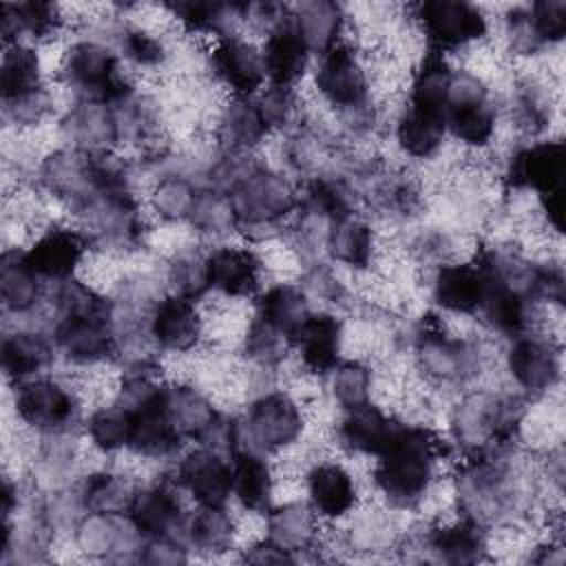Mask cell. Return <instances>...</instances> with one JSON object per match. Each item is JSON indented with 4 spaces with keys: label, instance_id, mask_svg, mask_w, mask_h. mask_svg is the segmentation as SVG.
I'll list each match as a JSON object with an SVG mask.
<instances>
[{
    "label": "cell",
    "instance_id": "24",
    "mask_svg": "<svg viewBox=\"0 0 566 566\" xmlns=\"http://www.w3.org/2000/svg\"><path fill=\"white\" fill-rule=\"evenodd\" d=\"M312 511L323 520H338L356 506L352 473L338 462H318L305 475Z\"/></svg>",
    "mask_w": 566,
    "mask_h": 566
},
{
    "label": "cell",
    "instance_id": "13",
    "mask_svg": "<svg viewBox=\"0 0 566 566\" xmlns=\"http://www.w3.org/2000/svg\"><path fill=\"white\" fill-rule=\"evenodd\" d=\"M416 360L420 371L438 385H460L480 367L475 347L447 336L440 327H424L416 334Z\"/></svg>",
    "mask_w": 566,
    "mask_h": 566
},
{
    "label": "cell",
    "instance_id": "7",
    "mask_svg": "<svg viewBox=\"0 0 566 566\" xmlns=\"http://www.w3.org/2000/svg\"><path fill=\"white\" fill-rule=\"evenodd\" d=\"M228 197L237 230H270L301 203L292 181L265 166H259Z\"/></svg>",
    "mask_w": 566,
    "mask_h": 566
},
{
    "label": "cell",
    "instance_id": "2",
    "mask_svg": "<svg viewBox=\"0 0 566 566\" xmlns=\"http://www.w3.org/2000/svg\"><path fill=\"white\" fill-rule=\"evenodd\" d=\"M442 455L444 444L429 427L402 424L376 460L374 484L391 506H416L429 491Z\"/></svg>",
    "mask_w": 566,
    "mask_h": 566
},
{
    "label": "cell",
    "instance_id": "8",
    "mask_svg": "<svg viewBox=\"0 0 566 566\" xmlns=\"http://www.w3.org/2000/svg\"><path fill=\"white\" fill-rule=\"evenodd\" d=\"M431 53H447L478 42L486 35L489 22L480 7L462 0H427L413 7Z\"/></svg>",
    "mask_w": 566,
    "mask_h": 566
},
{
    "label": "cell",
    "instance_id": "23",
    "mask_svg": "<svg viewBox=\"0 0 566 566\" xmlns=\"http://www.w3.org/2000/svg\"><path fill=\"white\" fill-rule=\"evenodd\" d=\"M184 436L166 413V387L146 407L133 411V431L128 449L148 460L170 458L179 451Z\"/></svg>",
    "mask_w": 566,
    "mask_h": 566
},
{
    "label": "cell",
    "instance_id": "31",
    "mask_svg": "<svg viewBox=\"0 0 566 566\" xmlns=\"http://www.w3.org/2000/svg\"><path fill=\"white\" fill-rule=\"evenodd\" d=\"M422 546L440 562L449 564H473L484 557L486 535L482 524L462 517L460 522L436 526L427 531Z\"/></svg>",
    "mask_w": 566,
    "mask_h": 566
},
{
    "label": "cell",
    "instance_id": "39",
    "mask_svg": "<svg viewBox=\"0 0 566 566\" xmlns=\"http://www.w3.org/2000/svg\"><path fill=\"white\" fill-rule=\"evenodd\" d=\"M325 245L338 263L363 270L371 263L374 256V232L352 212L329 223L325 232Z\"/></svg>",
    "mask_w": 566,
    "mask_h": 566
},
{
    "label": "cell",
    "instance_id": "22",
    "mask_svg": "<svg viewBox=\"0 0 566 566\" xmlns=\"http://www.w3.org/2000/svg\"><path fill=\"white\" fill-rule=\"evenodd\" d=\"M126 515L144 539L175 537L172 533L184 524L179 497L168 482L135 489Z\"/></svg>",
    "mask_w": 566,
    "mask_h": 566
},
{
    "label": "cell",
    "instance_id": "17",
    "mask_svg": "<svg viewBox=\"0 0 566 566\" xmlns=\"http://www.w3.org/2000/svg\"><path fill=\"white\" fill-rule=\"evenodd\" d=\"M88 245L91 241L82 230L55 226L44 230L31 248L24 250V259L40 279L64 283L73 279Z\"/></svg>",
    "mask_w": 566,
    "mask_h": 566
},
{
    "label": "cell",
    "instance_id": "49",
    "mask_svg": "<svg viewBox=\"0 0 566 566\" xmlns=\"http://www.w3.org/2000/svg\"><path fill=\"white\" fill-rule=\"evenodd\" d=\"M168 285L175 296L199 301L210 290L206 256L197 250L177 252L168 265Z\"/></svg>",
    "mask_w": 566,
    "mask_h": 566
},
{
    "label": "cell",
    "instance_id": "44",
    "mask_svg": "<svg viewBox=\"0 0 566 566\" xmlns=\"http://www.w3.org/2000/svg\"><path fill=\"white\" fill-rule=\"evenodd\" d=\"M181 533L201 553H223L232 546L234 522L223 506H199L197 513L184 520Z\"/></svg>",
    "mask_w": 566,
    "mask_h": 566
},
{
    "label": "cell",
    "instance_id": "11",
    "mask_svg": "<svg viewBox=\"0 0 566 566\" xmlns=\"http://www.w3.org/2000/svg\"><path fill=\"white\" fill-rule=\"evenodd\" d=\"M303 433V413L296 400L283 391L256 398L245 416L243 436L256 451H276L294 444Z\"/></svg>",
    "mask_w": 566,
    "mask_h": 566
},
{
    "label": "cell",
    "instance_id": "16",
    "mask_svg": "<svg viewBox=\"0 0 566 566\" xmlns=\"http://www.w3.org/2000/svg\"><path fill=\"white\" fill-rule=\"evenodd\" d=\"M210 66L232 97H254L268 80L261 51L232 33L217 38L210 51Z\"/></svg>",
    "mask_w": 566,
    "mask_h": 566
},
{
    "label": "cell",
    "instance_id": "51",
    "mask_svg": "<svg viewBox=\"0 0 566 566\" xmlns=\"http://www.w3.org/2000/svg\"><path fill=\"white\" fill-rule=\"evenodd\" d=\"M117 55L126 57L137 66L153 69L166 60V49L161 40L150 35L148 31L124 24L117 33Z\"/></svg>",
    "mask_w": 566,
    "mask_h": 566
},
{
    "label": "cell",
    "instance_id": "40",
    "mask_svg": "<svg viewBox=\"0 0 566 566\" xmlns=\"http://www.w3.org/2000/svg\"><path fill=\"white\" fill-rule=\"evenodd\" d=\"M248 4L237 2H206V0H188V2H170L166 9L172 13V18L184 24V29L195 33H212L217 38L230 35L228 27L245 18Z\"/></svg>",
    "mask_w": 566,
    "mask_h": 566
},
{
    "label": "cell",
    "instance_id": "57",
    "mask_svg": "<svg viewBox=\"0 0 566 566\" xmlns=\"http://www.w3.org/2000/svg\"><path fill=\"white\" fill-rule=\"evenodd\" d=\"M506 38L511 51L517 55H533L542 49V42L531 27L526 7H515L506 13Z\"/></svg>",
    "mask_w": 566,
    "mask_h": 566
},
{
    "label": "cell",
    "instance_id": "19",
    "mask_svg": "<svg viewBox=\"0 0 566 566\" xmlns=\"http://www.w3.org/2000/svg\"><path fill=\"white\" fill-rule=\"evenodd\" d=\"M261 55L265 77L272 86L292 88L303 77L310 62V49L290 11L268 31Z\"/></svg>",
    "mask_w": 566,
    "mask_h": 566
},
{
    "label": "cell",
    "instance_id": "20",
    "mask_svg": "<svg viewBox=\"0 0 566 566\" xmlns=\"http://www.w3.org/2000/svg\"><path fill=\"white\" fill-rule=\"evenodd\" d=\"M484 274V294L478 312L482 314V321L497 334L504 336H520L528 327L531 318V305L533 301L504 279H500L495 272H491L484 263L475 261Z\"/></svg>",
    "mask_w": 566,
    "mask_h": 566
},
{
    "label": "cell",
    "instance_id": "54",
    "mask_svg": "<svg viewBox=\"0 0 566 566\" xmlns=\"http://www.w3.org/2000/svg\"><path fill=\"white\" fill-rule=\"evenodd\" d=\"M290 347V340L272 329L268 323L254 316V321L248 327L245 336V354L261 367H272L283 360L285 349Z\"/></svg>",
    "mask_w": 566,
    "mask_h": 566
},
{
    "label": "cell",
    "instance_id": "34",
    "mask_svg": "<svg viewBox=\"0 0 566 566\" xmlns=\"http://www.w3.org/2000/svg\"><path fill=\"white\" fill-rule=\"evenodd\" d=\"M166 413L184 438L197 442L221 416L212 402L190 385H166Z\"/></svg>",
    "mask_w": 566,
    "mask_h": 566
},
{
    "label": "cell",
    "instance_id": "12",
    "mask_svg": "<svg viewBox=\"0 0 566 566\" xmlns=\"http://www.w3.org/2000/svg\"><path fill=\"white\" fill-rule=\"evenodd\" d=\"M566 146L562 139L537 142L515 150L506 166V184L517 190H533L539 199L564 195Z\"/></svg>",
    "mask_w": 566,
    "mask_h": 566
},
{
    "label": "cell",
    "instance_id": "28",
    "mask_svg": "<svg viewBox=\"0 0 566 566\" xmlns=\"http://www.w3.org/2000/svg\"><path fill=\"white\" fill-rule=\"evenodd\" d=\"M484 294V274L478 263H442L436 270L431 296L451 314H475Z\"/></svg>",
    "mask_w": 566,
    "mask_h": 566
},
{
    "label": "cell",
    "instance_id": "47",
    "mask_svg": "<svg viewBox=\"0 0 566 566\" xmlns=\"http://www.w3.org/2000/svg\"><path fill=\"white\" fill-rule=\"evenodd\" d=\"M197 195L199 188L190 177L172 172L157 181L150 195V206L164 221H184L190 219Z\"/></svg>",
    "mask_w": 566,
    "mask_h": 566
},
{
    "label": "cell",
    "instance_id": "55",
    "mask_svg": "<svg viewBox=\"0 0 566 566\" xmlns=\"http://www.w3.org/2000/svg\"><path fill=\"white\" fill-rule=\"evenodd\" d=\"M531 27L542 42L557 44L566 35V2L564 0H537L526 7Z\"/></svg>",
    "mask_w": 566,
    "mask_h": 566
},
{
    "label": "cell",
    "instance_id": "5",
    "mask_svg": "<svg viewBox=\"0 0 566 566\" xmlns=\"http://www.w3.org/2000/svg\"><path fill=\"white\" fill-rule=\"evenodd\" d=\"M524 418V402L517 396L475 394L458 405L453 433L469 455L500 451L517 433Z\"/></svg>",
    "mask_w": 566,
    "mask_h": 566
},
{
    "label": "cell",
    "instance_id": "21",
    "mask_svg": "<svg viewBox=\"0 0 566 566\" xmlns=\"http://www.w3.org/2000/svg\"><path fill=\"white\" fill-rule=\"evenodd\" d=\"M206 265L210 290L230 298H248L259 292L263 265L254 250L221 245L206 254Z\"/></svg>",
    "mask_w": 566,
    "mask_h": 566
},
{
    "label": "cell",
    "instance_id": "52",
    "mask_svg": "<svg viewBox=\"0 0 566 566\" xmlns=\"http://www.w3.org/2000/svg\"><path fill=\"white\" fill-rule=\"evenodd\" d=\"M115 117H117L119 139H128V142L148 139L157 126L153 104L137 95H128L126 99L117 102Z\"/></svg>",
    "mask_w": 566,
    "mask_h": 566
},
{
    "label": "cell",
    "instance_id": "10",
    "mask_svg": "<svg viewBox=\"0 0 566 566\" xmlns=\"http://www.w3.org/2000/svg\"><path fill=\"white\" fill-rule=\"evenodd\" d=\"M18 418L42 433H62L77 416L75 394L53 378H29L15 391Z\"/></svg>",
    "mask_w": 566,
    "mask_h": 566
},
{
    "label": "cell",
    "instance_id": "27",
    "mask_svg": "<svg viewBox=\"0 0 566 566\" xmlns=\"http://www.w3.org/2000/svg\"><path fill=\"white\" fill-rule=\"evenodd\" d=\"M62 133L80 150L106 153L119 142L115 108H111V104L77 102L64 115Z\"/></svg>",
    "mask_w": 566,
    "mask_h": 566
},
{
    "label": "cell",
    "instance_id": "18",
    "mask_svg": "<svg viewBox=\"0 0 566 566\" xmlns=\"http://www.w3.org/2000/svg\"><path fill=\"white\" fill-rule=\"evenodd\" d=\"M148 334L166 352L195 349L203 336V321L195 301L175 294L157 301L148 314Z\"/></svg>",
    "mask_w": 566,
    "mask_h": 566
},
{
    "label": "cell",
    "instance_id": "26",
    "mask_svg": "<svg viewBox=\"0 0 566 566\" xmlns=\"http://www.w3.org/2000/svg\"><path fill=\"white\" fill-rule=\"evenodd\" d=\"M400 427L402 422L367 402L363 407L347 409V416L338 427V440L352 453L378 458L391 444Z\"/></svg>",
    "mask_w": 566,
    "mask_h": 566
},
{
    "label": "cell",
    "instance_id": "56",
    "mask_svg": "<svg viewBox=\"0 0 566 566\" xmlns=\"http://www.w3.org/2000/svg\"><path fill=\"white\" fill-rule=\"evenodd\" d=\"M256 104L270 130L285 126L294 115V93L287 86L270 84V88L263 91L261 97H256Z\"/></svg>",
    "mask_w": 566,
    "mask_h": 566
},
{
    "label": "cell",
    "instance_id": "35",
    "mask_svg": "<svg viewBox=\"0 0 566 566\" xmlns=\"http://www.w3.org/2000/svg\"><path fill=\"white\" fill-rule=\"evenodd\" d=\"M447 135V124L442 113L424 111L407 104L396 124V139L402 153L416 159H427L438 153Z\"/></svg>",
    "mask_w": 566,
    "mask_h": 566
},
{
    "label": "cell",
    "instance_id": "1",
    "mask_svg": "<svg viewBox=\"0 0 566 566\" xmlns=\"http://www.w3.org/2000/svg\"><path fill=\"white\" fill-rule=\"evenodd\" d=\"M53 345L75 365H93L117 352L113 305L88 285L69 279L55 296Z\"/></svg>",
    "mask_w": 566,
    "mask_h": 566
},
{
    "label": "cell",
    "instance_id": "30",
    "mask_svg": "<svg viewBox=\"0 0 566 566\" xmlns=\"http://www.w3.org/2000/svg\"><path fill=\"white\" fill-rule=\"evenodd\" d=\"M270 133L254 97H232L219 113L217 139L226 153H245Z\"/></svg>",
    "mask_w": 566,
    "mask_h": 566
},
{
    "label": "cell",
    "instance_id": "48",
    "mask_svg": "<svg viewBox=\"0 0 566 566\" xmlns=\"http://www.w3.org/2000/svg\"><path fill=\"white\" fill-rule=\"evenodd\" d=\"M199 232L203 234H228L232 230H237V219H234V210L230 203V197L221 190H214L210 186L199 188V195L195 199L190 219H188Z\"/></svg>",
    "mask_w": 566,
    "mask_h": 566
},
{
    "label": "cell",
    "instance_id": "42",
    "mask_svg": "<svg viewBox=\"0 0 566 566\" xmlns=\"http://www.w3.org/2000/svg\"><path fill=\"white\" fill-rule=\"evenodd\" d=\"M316 520L318 515L307 504H283L268 511V531L270 539L279 546L294 551H307L316 539Z\"/></svg>",
    "mask_w": 566,
    "mask_h": 566
},
{
    "label": "cell",
    "instance_id": "41",
    "mask_svg": "<svg viewBox=\"0 0 566 566\" xmlns=\"http://www.w3.org/2000/svg\"><path fill=\"white\" fill-rule=\"evenodd\" d=\"M40 276L29 268L24 252L7 250L0 263L2 305L15 314L29 312L40 298Z\"/></svg>",
    "mask_w": 566,
    "mask_h": 566
},
{
    "label": "cell",
    "instance_id": "37",
    "mask_svg": "<svg viewBox=\"0 0 566 566\" xmlns=\"http://www.w3.org/2000/svg\"><path fill=\"white\" fill-rule=\"evenodd\" d=\"M62 24V15L57 4L29 0L18 4H2V35L4 44L20 42V35L42 40L53 35Z\"/></svg>",
    "mask_w": 566,
    "mask_h": 566
},
{
    "label": "cell",
    "instance_id": "50",
    "mask_svg": "<svg viewBox=\"0 0 566 566\" xmlns=\"http://www.w3.org/2000/svg\"><path fill=\"white\" fill-rule=\"evenodd\" d=\"M332 394L345 409H356L369 402L371 371L358 360L338 363L332 369Z\"/></svg>",
    "mask_w": 566,
    "mask_h": 566
},
{
    "label": "cell",
    "instance_id": "43",
    "mask_svg": "<svg viewBox=\"0 0 566 566\" xmlns=\"http://www.w3.org/2000/svg\"><path fill=\"white\" fill-rule=\"evenodd\" d=\"M451 82L453 69L447 64V60L438 53H429L413 73L407 104L444 115Z\"/></svg>",
    "mask_w": 566,
    "mask_h": 566
},
{
    "label": "cell",
    "instance_id": "36",
    "mask_svg": "<svg viewBox=\"0 0 566 566\" xmlns=\"http://www.w3.org/2000/svg\"><path fill=\"white\" fill-rule=\"evenodd\" d=\"M2 369L13 380H29L53 360V345L35 332H13L0 345Z\"/></svg>",
    "mask_w": 566,
    "mask_h": 566
},
{
    "label": "cell",
    "instance_id": "45",
    "mask_svg": "<svg viewBox=\"0 0 566 566\" xmlns=\"http://www.w3.org/2000/svg\"><path fill=\"white\" fill-rule=\"evenodd\" d=\"M135 489L124 475L117 473H93L86 478L80 495L86 513L99 515H122L128 511Z\"/></svg>",
    "mask_w": 566,
    "mask_h": 566
},
{
    "label": "cell",
    "instance_id": "59",
    "mask_svg": "<svg viewBox=\"0 0 566 566\" xmlns=\"http://www.w3.org/2000/svg\"><path fill=\"white\" fill-rule=\"evenodd\" d=\"M307 287L314 292V294H318V296H323V298H327V301H338L340 298V294H343V287H340V283L332 276V272L329 270H325V268H321V265H316L310 274H307Z\"/></svg>",
    "mask_w": 566,
    "mask_h": 566
},
{
    "label": "cell",
    "instance_id": "53",
    "mask_svg": "<svg viewBox=\"0 0 566 566\" xmlns=\"http://www.w3.org/2000/svg\"><path fill=\"white\" fill-rule=\"evenodd\" d=\"M513 115L517 126L528 133H539L551 122V99L535 82H522L513 97Z\"/></svg>",
    "mask_w": 566,
    "mask_h": 566
},
{
    "label": "cell",
    "instance_id": "58",
    "mask_svg": "<svg viewBox=\"0 0 566 566\" xmlns=\"http://www.w3.org/2000/svg\"><path fill=\"white\" fill-rule=\"evenodd\" d=\"M243 559L250 564H287V562H294L296 557L287 548L279 546L274 539L268 537L252 544L250 551L243 553Z\"/></svg>",
    "mask_w": 566,
    "mask_h": 566
},
{
    "label": "cell",
    "instance_id": "33",
    "mask_svg": "<svg viewBox=\"0 0 566 566\" xmlns=\"http://www.w3.org/2000/svg\"><path fill=\"white\" fill-rule=\"evenodd\" d=\"M310 314L312 310L305 292L296 285L279 283L261 294L254 316L268 323L279 334H283L292 345L294 336L298 334Z\"/></svg>",
    "mask_w": 566,
    "mask_h": 566
},
{
    "label": "cell",
    "instance_id": "4",
    "mask_svg": "<svg viewBox=\"0 0 566 566\" xmlns=\"http://www.w3.org/2000/svg\"><path fill=\"white\" fill-rule=\"evenodd\" d=\"M314 82L323 99L334 106L356 130L374 124L369 77L358 53L347 42H338L321 55Z\"/></svg>",
    "mask_w": 566,
    "mask_h": 566
},
{
    "label": "cell",
    "instance_id": "32",
    "mask_svg": "<svg viewBox=\"0 0 566 566\" xmlns=\"http://www.w3.org/2000/svg\"><path fill=\"white\" fill-rule=\"evenodd\" d=\"M40 57L38 53L22 42L4 46L2 66H0V93L2 104L11 106L33 95L44 93Z\"/></svg>",
    "mask_w": 566,
    "mask_h": 566
},
{
    "label": "cell",
    "instance_id": "29",
    "mask_svg": "<svg viewBox=\"0 0 566 566\" xmlns=\"http://www.w3.org/2000/svg\"><path fill=\"white\" fill-rule=\"evenodd\" d=\"M232 469V495L245 511L268 513L272 506L274 478L268 460L261 451L243 447L230 455Z\"/></svg>",
    "mask_w": 566,
    "mask_h": 566
},
{
    "label": "cell",
    "instance_id": "15",
    "mask_svg": "<svg viewBox=\"0 0 566 566\" xmlns=\"http://www.w3.org/2000/svg\"><path fill=\"white\" fill-rule=\"evenodd\" d=\"M175 482L199 506H226L232 495V469L223 453L201 447L188 451L175 471Z\"/></svg>",
    "mask_w": 566,
    "mask_h": 566
},
{
    "label": "cell",
    "instance_id": "46",
    "mask_svg": "<svg viewBox=\"0 0 566 566\" xmlns=\"http://www.w3.org/2000/svg\"><path fill=\"white\" fill-rule=\"evenodd\" d=\"M130 431H133V411H128L119 402L93 411L86 422V436L91 444L104 453H113L128 447Z\"/></svg>",
    "mask_w": 566,
    "mask_h": 566
},
{
    "label": "cell",
    "instance_id": "14",
    "mask_svg": "<svg viewBox=\"0 0 566 566\" xmlns=\"http://www.w3.org/2000/svg\"><path fill=\"white\" fill-rule=\"evenodd\" d=\"M506 369L517 387L539 396L562 378V349L551 338L520 334L506 352Z\"/></svg>",
    "mask_w": 566,
    "mask_h": 566
},
{
    "label": "cell",
    "instance_id": "25",
    "mask_svg": "<svg viewBox=\"0 0 566 566\" xmlns=\"http://www.w3.org/2000/svg\"><path fill=\"white\" fill-rule=\"evenodd\" d=\"M340 343L343 323L327 312H312L292 340L301 365L314 374H329L340 363Z\"/></svg>",
    "mask_w": 566,
    "mask_h": 566
},
{
    "label": "cell",
    "instance_id": "3",
    "mask_svg": "<svg viewBox=\"0 0 566 566\" xmlns=\"http://www.w3.org/2000/svg\"><path fill=\"white\" fill-rule=\"evenodd\" d=\"M60 73L77 102L117 104L133 95L117 51L97 40L73 42L62 57Z\"/></svg>",
    "mask_w": 566,
    "mask_h": 566
},
{
    "label": "cell",
    "instance_id": "9",
    "mask_svg": "<svg viewBox=\"0 0 566 566\" xmlns=\"http://www.w3.org/2000/svg\"><path fill=\"white\" fill-rule=\"evenodd\" d=\"M495 119L497 113L482 80L464 71H453L444 111L447 133L467 146L484 148L495 135Z\"/></svg>",
    "mask_w": 566,
    "mask_h": 566
},
{
    "label": "cell",
    "instance_id": "38",
    "mask_svg": "<svg viewBox=\"0 0 566 566\" xmlns=\"http://www.w3.org/2000/svg\"><path fill=\"white\" fill-rule=\"evenodd\" d=\"M294 22L310 49V53H327L340 40L343 29V9L329 0L301 2L292 13Z\"/></svg>",
    "mask_w": 566,
    "mask_h": 566
},
{
    "label": "cell",
    "instance_id": "6",
    "mask_svg": "<svg viewBox=\"0 0 566 566\" xmlns=\"http://www.w3.org/2000/svg\"><path fill=\"white\" fill-rule=\"evenodd\" d=\"M458 497L464 517L478 524L502 517L515 506V486L497 451L475 453L464 460L458 475Z\"/></svg>",
    "mask_w": 566,
    "mask_h": 566
}]
</instances>
